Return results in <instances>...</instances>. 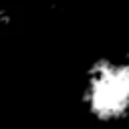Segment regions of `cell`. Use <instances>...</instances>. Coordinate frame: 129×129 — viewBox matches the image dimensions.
<instances>
[{"instance_id":"obj_1","label":"cell","mask_w":129,"mask_h":129,"mask_svg":"<svg viewBox=\"0 0 129 129\" xmlns=\"http://www.w3.org/2000/svg\"><path fill=\"white\" fill-rule=\"evenodd\" d=\"M79 105L97 125L129 119V44L89 60L81 73Z\"/></svg>"},{"instance_id":"obj_2","label":"cell","mask_w":129,"mask_h":129,"mask_svg":"<svg viewBox=\"0 0 129 129\" xmlns=\"http://www.w3.org/2000/svg\"><path fill=\"white\" fill-rule=\"evenodd\" d=\"M10 22H12V16L6 8H0V36L10 28Z\"/></svg>"}]
</instances>
